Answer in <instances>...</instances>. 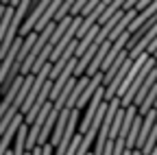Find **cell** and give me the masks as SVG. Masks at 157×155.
<instances>
[{"label":"cell","mask_w":157,"mask_h":155,"mask_svg":"<svg viewBox=\"0 0 157 155\" xmlns=\"http://www.w3.org/2000/svg\"><path fill=\"white\" fill-rule=\"evenodd\" d=\"M153 155H157V144H155V146H153Z\"/></svg>","instance_id":"10"},{"label":"cell","mask_w":157,"mask_h":155,"mask_svg":"<svg viewBox=\"0 0 157 155\" xmlns=\"http://www.w3.org/2000/svg\"><path fill=\"white\" fill-rule=\"evenodd\" d=\"M78 114H81V109H78V107H72L70 120H68L66 131H63V138H61V142H59V146H57V151H55L57 155H66V153H68V146H70L72 138H74L76 131H78Z\"/></svg>","instance_id":"2"},{"label":"cell","mask_w":157,"mask_h":155,"mask_svg":"<svg viewBox=\"0 0 157 155\" xmlns=\"http://www.w3.org/2000/svg\"><path fill=\"white\" fill-rule=\"evenodd\" d=\"M70 107H63L61 111H59V118H57V122H55V129H52V135H50V142L55 144V146H59V142H61V138H63V131H66V125H68V120H70ZM57 151V149H55Z\"/></svg>","instance_id":"4"},{"label":"cell","mask_w":157,"mask_h":155,"mask_svg":"<svg viewBox=\"0 0 157 155\" xmlns=\"http://www.w3.org/2000/svg\"><path fill=\"white\" fill-rule=\"evenodd\" d=\"M157 66V57L151 52V57H148V59H146V64L140 68V72H137L135 74V79H133V83H131V87L124 92V96H120V99H122V107H129L133 101H135V94H137V90H140L142 87V83L146 81V76H148V72L153 70Z\"/></svg>","instance_id":"1"},{"label":"cell","mask_w":157,"mask_h":155,"mask_svg":"<svg viewBox=\"0 0 157 155\" xmlns=\"http://www.w3.org/2000/svg\"><path fill=\"white\" fill-rule=\"evenodd\" d=\"M155 37H157V22H155V26H153V29H151V31H148L133 48H129V57H131V59H135V57H140L142 52H146L148 46H151V42L155 40Z\"/></svg>","instance_id":"6"},{"label":"cell","mask_w":157,"mask_h":155,"mask_svg":"<svg viewBox=\"0 0 157 155\" xmlns=\"http://www.w3.org/2000/svg\"><path fill=\"white\" fill-rule=\"evenodd\" d=\"M155 81H157V66H155V68H153V70L148 72V76H146V81L142 83V87L137 90V94H135V101H133V103H135L137 107H140V103H142V101L146 99V94L151 92V87H153V83H155Z\"/></svg>","instance_id":"7"},{"label":"cell","mask_w":157,"mask_h":155,"mask_svg":"<svg viewBox=\"0 0 157 155\" xmlns=\"http://www.w3.org/2000/svg\"><path fill=\"white\" fill-rule=\"evenodd\" d=\"M26 140H29V122L24 120L22 125H20V129H17V133H15V140H13V149H9L7 151V155H22V153H26Z\"/></svg>","instance_id":"5"},{"label":"cell","mask_w":157,"mask_h":155,"mask_svg":"<svg viewBox=\"0 0 157 155\" xmlns=\"http://www.w3.org/2000/svg\"><path fill=\"white\" fill-rule=\"evenodd\" d=\"M22 44H24V35H17L15 42H13V46H11L9 52L5 55V59H0V83L7 79V74H9V70H11L13 61H15V57H17L20 48H22Z\"/></svg>","instance_id":"3"},{"label":"cell","mask_w":157,"mask_h":155,"mask_svg":"<svg viewBox=\"0 0 157 155\" xmlns=\"http://www.w3.org/2000/svg\"><path fill=\"white\" fill-rule=\"evenodd\" d=\"M81 144H83V133H81V131H76V135L72 138V142H70V146H68V153H66V155H74V153H78Z\"/></svg>","instance_id":"8"},{"label":"cell","mask_w":157,"mask_h":155,"mask_svg":"<svg viewBox=\"0 0 157 155\" xmlns=\"http://www.w3.org/2000/svg\"><path fill=\"white\" fill-rule=\"evenodd\" d=\"M0 2H2V5H11V0H0Z\"/></svg>","instance_id":"9"}]
</instances>
